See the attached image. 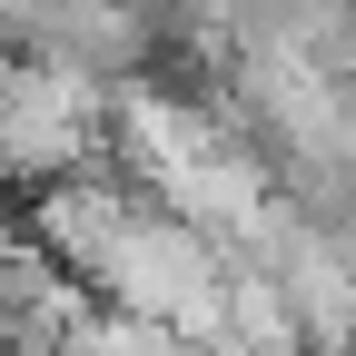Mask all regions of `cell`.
I'll return each instance as SVG.
<instances>
[{
	"instance_id": "obj_1",
	"label": "cell",
	"mask_w": 356,
	"mask_h": 356,
	"mask_svg": "<svg viewBox=\"0 0 356 356\" xmlns=\"http://www.w3.org/2000/svg\"><path fill=\"white\" fill-rule=\"evenodd\" d=\"M20 60L70 70V79H89V89H139V79L159 70V30H149L139 0H30Z\"/></svg>"
}]
</instances>
